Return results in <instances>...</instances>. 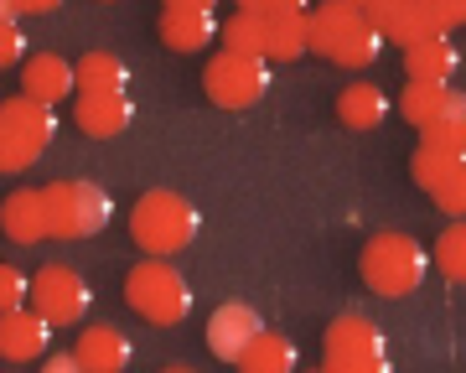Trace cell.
<instances>
[{
	"label": "cell",
	"mask_w": 466,
	"mask_h": 373,
	"mask_svg": "<svg viewBox=\"0 0 466 373\" xmlns=\"http://www.w3.org/2000/svg\"><path fill=\"white\" fill-rule=\"evenodd\" d=\"M306 52H317L337 68H368L383 52V32L373 26L363 5L352 0H317L311 5V32H306Z\"/></svg>",
	"instance_id": "obj_1"
},
{
	"label": "cell",
	"mask_w": 466,
	"mask_h": 373,
	"mask_svg": "<svg viewBox=\"0 0 466 373\" xmlns=\"http://www.w3.org/2000/svg\"><path fill=\"white\" fill-rule=\"evenodd\" d=\"M358 275H363V286L373 296H389V301H400V296H415L425 286V275H431V249L410 234H373L363 244V255H358Z\"/></svg>",
	"instance_id": "obj_2"
},
{
	"label": "cell",
	"mask_w": 466,
	"mask_h": 373,
	"mask_svg": "<svg viewBox=\"0 0 466 373\" xmlns=\"http://www.w3.org/2000/svg\"><path fill=\"white\" fill-rule=\"evenodd\" d=\"M130 238H135V249H146V255H161V259L182 255L187 244L198 238V207L187 203L182 192L150 186L130 207Z\"/></svg>",
	"instance_id": "obj_3"
},
{
	"label": "cell",
	"mask_w": 466,
	"mask_h": 373,
	"mask_svg": "<svg viewBox=\"0 0 466 373\" xmlns=\"http://www.w3.org/2000/svg\"><path fill=\"white\" fill-rule=\"evenodd\" d=\"M57 104H42L32 94L0 104V171H26L47 156L52 136H57Z\"/></svg>",
	"instance_id": "obj_4"
},
{
	"label": "cell",
	"mask_w": 466,
	"mask_h": 373,
	"mask_svg": "<svg viewBox=\"0 0 466 373\" xmlns=\"http://www.w3.org/2000/svg\"><path fill=\"white\" fill-rule=\"evenodd\" d=\"M125 301L135 317H146L150 327H182L192 317V286L182 270H171L161 255H146L125 275Z\"/></svg>",
	"instance_id": "obj_5"
},
{
	"label": "cell",
	"mask_w": 466,
	"mask_h": 373,
	"mask_svg": "<svg viewBox=\"0 0 466 373\" xmlns=\"http://www.w3.org/2000/svg\"><path fill=\"white\" fill-rule=\"evenodd\" d=\"M42 197H47V223H52V238H94L109 228L115 218V203H109V192L99 182H78V176H67V182H52L42 186Z\"/></svg>",
	"instance_id": "obj_6"
},
{
	"label": "cell",
	"mask_w": 466,
	"mask_h": 373,
	"mask_svg": "<svg viewBox=\"0 0 466 373\" xmlns=\"http://www.w3.org/2000/svg\"><path fill=\"white\" fill-rule=\"evenodd\" d=\"M321 368L327 373H383L389 368V342H383V327L348 311L327 327L321 338Z\"/></svg>",
	"instance_id": "obj_7"
},
{
	"label": "cell",
	"mask_w": 466,
	"mask_h": 373,
	"mask_svg": "<svg viewBox=\"0 0 466 373\" xmlns=\"http://www.w3.org/2000/svg\"><path fill=\"white\" fill-rule=\"evenodd\" d=\"M202 88H208V99L218 109H249L269 94V57H249V52H233L223 47L208 63L202 73Z\"/></svg>",
	"instance_id": "obj_8"
},
{
	"label": "cell",
	"mask_w": 466,
	"mask_h": 373,
	"mask_svg": "<svg viewBox=\"0 0 466 373\" xmlns=\"http://www.w3.org/2000/svg\"><path fill=\"white\" fill-rule=\"evenodd\" d=\"M32 306L52 327H78L88 317V306H94V290L73 265H42L32 275Z\"/></svg>",
	"instance_id": "obj_9"
},
{
	"label": "cell",
	"mask_w": 466,
	"mask_h": 373,
	"mask_svg": "<svg viewBox=\"0 0 466 373\" xmlns=\"http://www.w3.org/2000/svg\"><path fill=\"white\" fill-rule=\"evenodd\" d=\"M73 125L94 140L125 136L135 125V99L130 88H78L73 94Z\"/></svg>",
	"instance_id": "obj_10"
},
{
	"label": "cell",
	"mask_w": 466,
	"mask_h": 373,
	"mask_svg": "<svg viewBox=\"0 0 466 373\" xmlns=\"http://www.w3.org/2000/svg\"><path fill=\"white\" fill-rule=\"evenodd\" d=\"M52 332H57V327H52L32 301L11 306V311H0V358H5V363H36V358H47Z\"/></svg>",
	"instance_id": "obj_11"
},
{
	"label": "cell",
	"mask_w": 466,
	"mask_h": 373,
	"mask_svg": "<svg viewBox=\"0 0 466 373\" xmlns=\"http://www.w3.org/2000/svg\"><path fill=\"white\" fill-rule=\"evenodd\" d=\"M363 11L383 32V42H404V47H415V42H425V36L441 32L435 16H431V0H368Z\"/></svg>",
	"instance_id": "obj_12"
},
{
	"label": "cell",
	"mask_w": 466,
	"mask_h": 373,
	"mask_svg": "<svg viewBox=\"0 0 466 373\" xmlns=\"http://www.w3.org/2000/svg\"><path fill=\"white\" fill-rule=\"evenodd\" d=\"M259 332H265V322H259L254 306L223 301L213 311V322H208V348H213V358H223V363H238V353H244Z\"/></svg>",
	"instance_id": "obj_13"
},
{
	"label": "cell",
	"mask_w": 466,
	"mask_h": 373,
	"mask_svg": "<svg viewBox=\"0 0 466 373\" xmlns=\"http://www.w3.org/2000/svg\"><path fill=\"white\" fill-rule=\"evenodd\" d=\"M0 234L21 244V249H32L42 238H52V223H47V197L36 192V186H21L11 192L5 203H0Z\"/></svg>",
	"instance_id": "obj_14"
},
{
	"label": "cell",
	"mask_w": 466,
	"mask_h": 373,
	"mask_svg": "<svg viewBox=\"0 0 466 373\" xmlns=\"http://www.w3.org/2000/svg\"><path fill=\"white\" fill-rule=\"evenodd\" d=\"M456 68H461V52H456L451 32H435L415 47H404V78L410 84H451Z\"/></svg>",
	"instance_id": "obj_15"
},
{
	"label": "cell",
	"mask_w": 466,
	"mask_h": 373,
	"mask_svg": "<svg viewBox=\"0 0 466 373\" xmlns=\"http://www.w3.org/2000/svg\"><path fill=\"white\" fill-rule=\"evenodd\" d=\"M21 94H32V99H42V104H63L67 94H78V73H73V63L57 57V52H36V57H26Z\"/></svg>",
	"instance_id": "obj_16"
},
{
	"label": "cell",
	"mask_w": 466,
	"mask_h": 373,
	"mask_svg": "<svg viewBox=\"0 0 466 373\" xmlns=\"http://www.w3.org/2000/svg\"><path fill=\"white\" fill-rule=\"evenodd\" d=\"M73 353H78V363H84L88 373H119V368H130L135 348L119 327L99 322V327H84V332H78V348H73Z\"/></svg>",
	"instance_id": "obj_17"
},
{
	"label": "cell",
	"mask_w": 466,
	"mask_h": 373,
	"mask_svg": "<svg viewBox=\"0 0 466 373\" xmlns=\"http://www.w3.org/2000/svg\"><path fill=\"white\" fill-rule=\"evenodd\" d=\"M218 16L213 11H161V21H156V36L167 42L171 52H202L218 42Z\"/></svg>",
	"instance_id": "obj_18"
},
{
	"label": "cell",
	"mask_w": 466,
	"mask_h": 373,
	"mask_svg": "<svg viewBox=\"0 0 466 373\" xmlns=\"http://www.w3.org/2000/svg\"><path fill=\"white\" fill-rule=\"evenodd\" d=\"M389 94L379 84H348L337 94V119L348 125V130H379L383 119H389Z\"/></svg>",
	"instance_id": "obj_19"
},
{
	"label": "cell",
	"mask_w": 466,
	"mask_h": 373,
	"mask_svg": "<svg viewBox=\"0 0 466 373\" xmlns=\"http://www.w3.org/2000/svg\"><path fill=\"white\" fill-rule=\"evenodd\" d=\"M306 32H311V5L275 11L269 16V36H265V57L269 63H296V57H306Z\"/></svg>",
	"instance_id": "obj_20"
},
{
	"label": "cell",
	"mask_w": 466,
	"mask_h": 373,
	"mask_svg": "<svg viewBox=\"0 0 466 373\" xmlns=\"http://www.w3.org/2000/svg\"><path fill=\"white\" fill-rule=\"evenodd\" d=\"M300 363V353H296V342L290 338H280V332H259V338L238 353V368L244 373H290Z\"/></svg>",
	"instance_id": "obj_21"
},
{
	"label": "cell",
	"mask_w": 466,
	"mask_h": 373,
	"mask_svg": "<svg viewBox=\"0 0 466 373\" xmlns=\"http://www.w3.org/2000/svg\"><path fill=\"white\" fill-rule=\"evenodd\" d=\"M420 146H441V151L466 156V94H456V88H451L446 109L420 125Z\"/></svg>",
	"instance_id": "obj_22"
},
{
	"label": "cell",
	"mask_w": 466,
	"mask_h": 373,
	"mask_svg": "<svg viewBox=\"0 0 466 373\" xmlns=\"http://www.w3.org/2000/svg\"><path fill=\"white\" fill-rule=\"evenodd\" d=\"M73 73H78V88H130V68H125V57H115V52H84L78 63H73Z\"/></svg>",
	"instance_id": "obj_23"
},
{
	"label": "cell",
	"mask_w": 466,
	"mask_h": 373,
	"mask_svg": "<svg viewBox=\"0 0 466 373\" xmlns=\"http://www.w3.org/2000/svg\"><path fill=\"white\" fill-rule=\"evenodd\" d=\"M223 47L233 52H249V57H265V36H269V16H259V11H233L228 21H223Z\"/></svg>",
	"instance_id": "obj_24"
},
{
	"label": "cell",
	"mask_w": 466,
	"mask_h": 373,
	"mask_svg": "<svg viewBox=\"0 0 466 373\" xmlns=\"http://www.w3.org/2000/svg\"><path fill=\"white\" fill-rule=\"evenodd\" d=\"M451 104V84H404V94H400V115H404V125H425V119H435L441 109Z\"/></svg>",
	"instance_id": "obj_25"
},
{
	"label": "cell",
	"mask_w": 466,
	"mask_h": 373,
	"mask_svg": "<svg viewBox=\"0 0 466 373\" xmlns=\"http://www.w3.org/2000/svg\"><path fill=\"white\" fill-rule=\"evenodd\" d=\"M466 156H456V151H441V146H420L415 156H410V176H415V186L420 192H435V186L446 182L451 171L461 166Z\"/></svg>",
	"instance_id": "obj_26"
},
{
	"label": "cell",
	"mask_w": 466,
	"mask_h": 373,
	"mask_svg": "<svg viewBox=\"0 0 466 373\" xmlns=\"http://www.w3.org/2000/svg\"><path fill=\"white\" fill-rule=\"evenodd\" d=\"M431 259L441 265V275H446V280L466 286V218H456L446 234L435 238V255Z\"/></svg>",
	"instance_id": "obj_27"
},
{
	"label": "cell",
	"mask_w": 466,
	"mask_h": 373,
	"mask_svg": "<svg viewBox=\"0 0 466 373\" xmlns=\"http://www.w3.org/2000/svg\"><path fill=\"white\" fill-rule=\"evenodd\" d=\"M431 197H435V207H441L446 218H466V161H461L456 171H451V176H446L441 186H435Z\"/></svg>",
	"instance_id": "obj_28"
},
{
	"label": "cell",
	"mask_w": 466,
	"mask_h": 373,
	"mask_svg": "<svg viewBox=\"0 0 466 373\" xmlns=\"http://www.w3.org/2000/svg\"><path fill=\"white\" fill-rule=\"evenodd\" d=\"M26 301H32V280H26L16 265H0V311L26 306Z\"/></svg>",
	"instance_id": "obj_29"
},
{
	"label": "cell",
	"mask_w": 466,
	"mask_h": 373,
	"mask_svg": "<svg viewBox=\"0 0 466 373\" xmlns=\"http://www.w3.org/2000/svg\"><path fill=\"white\" fill-rule=\"evenodd\" d=\"M21 57H26V32H21V21H0V68H16Z\"/></svg>",
	"instance_id": "obj_30"
},
{
	"label": "cell",
	"mask_w": 466,
	"mask_h": 373,
	"mask_svg": "<svg viewBox=\"0 0 466 373\" xmlns=\"http://www.w3.org/2000/svg\"><path fill=\"white\" fill-rule=\"evenodd\" d=\"M431 16L441 32H456V26H466V0H431Z\"/></svg>",
	"instance_id": "obj_31"
},
{
	"label": "cell",
	"mask_w": 466,
	"mask_h": 373,
	"mask_svg": "<svg viewBox=\"0 0 466 373\" xmlns=\"http://www.w3.org/2000/svg\"><path fill=\"white\" fill-rule=\"evenodd\" d=\"M296 5H311V0H233V11H259V16H275V11H296Z\"/></svg>",
	"instance_id": "obj_32"
},
{
	"label": "cell",
	"mask_w": 466,
	"mask_h": 373,
	"mask_svg": "<svg viewBox=\"0 0 466 373\" xmlns=\"http://www.w3.org/2000/svg\"><path fill=\"white\" fill-rule=\"evenodd\" d=\"M57 5H63V0H16V11H21V16H52Z\"/></svg>",
	"instance_id": "obj_33"
},
{
	"label": "cell",
	"mask_w": 466,
	"mask_h": 373,
	"mask_svg": "<svg viewBox=\"0 0 466 373\" xmlns=\"http://www.w3.org/2000/svg\"><path fill=\"white\" fill-rule=\"evenodd\" d=\"M84 363H78V353H52L47 358V373H78Z\"/></svg>",
	"instance_id": "obj_34"
},
{
	"label": "cell",
	"mask_w": 466,
	"mask_h": 373,
	"mask_svg": "<svg viewBox=\"0 0 466 373\" xmlns=\"http://www.w3.org/2000/svg\"><path fill=\"white\" fill-rule=\"evenodd\" d=\"M167 11H218V0H167Z\"/></svg>",
	"instance_id": "obj_35"
},
{
	"label": "cell",
	"mask_w": 466,
	"mask_h": 373,
	"mask_svg": "<svg viewBox=\"0 0 466 373\" xmlns=\"http://www.w3.org/2000/svg\"><path fill=\"white\" fill-rule=\"evenodd\" d=\"M0 21H21V11H16V0H0Z\"/></svg>",
	"instance_id": "obj_36"
},
{
	"label": "cell",
	"mask_w": 466,
	"mask_h": 373,
	"mask_svg": "<svg viewBox=\"0 0 466 373\" xmlns=\"http://www.w3.org/2000/svg\"><path fill=\"white\" fill-rule=\"evenodd\" d=\"M352 5H368V0H352Z\"/></svg>",
	"instance_id": "obj_37"
}]
</instances>
